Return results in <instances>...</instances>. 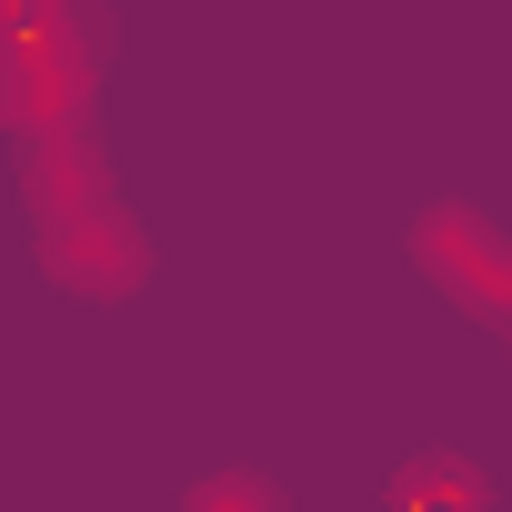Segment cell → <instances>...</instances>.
I'll return each mask as SVG.
<instances>
[{
	"label": "cell",
	"instance_id": "1",
	"mask_svg": "<svg viewBox=\"0 0 512 512\" xmlns=\"http://www.w3.org/2000/svg\"><path fill=\"white\" fill-rule=\"evenodd\" d=\"M412 251H422V272H432V282H452L462 312H482V322L512 332V241H502L482 211L432 201V211L412 221Z\"/></svg>",
	"mask_w": 512,
	"mask_h": 512
},
{
	"label": "cell",
	"instance_id": "2",
	"mask_svg": "<svg viewBox=\"0 0 512 512\" xmlns=\"http://www.w3.org/2000/svg\"><path fill=\"white\" fill-rule=\"evenodd\" d=\"M41 262L71 282V292H131L141 272H151V251H141V231H131V211H101V221H71V231H41Z\"/></svg>",
	"mask_w": 512,
	"mask_h": 512
},
{
	"label": "cell",
	"instance_id": "3",
	"mask_svg": "<svg viewBox=\"0 0 512 512\" xmlns=\"http://www.w3.org/2000/svg\"><path fill=\"white\" fill-rule=\"evenodd\" d=\"M392 512H492V502H482V482H472L452 452H422V462H402Z\"/></svg>",
	"mask_w": 512,
	"mask_h": 512
},
{
	"label": "cell",
	"instance_id": "4",
	"mask_svg": "<svg viewBox=\"0 0 512 512\" xmlns=\"http://www.w3.org/2000/svg\"><path fill=\"white\" fill-rule=\"evenodd\" d=\"M191 512H282V492H272V482H251V472H221V482L191 492Z\"/></svg>",
	"mask_w": 512,
	"mask_h": 512
},
{
	"label": "cell",
	"instance_id": "5",
	"mask_svg": "<svg viewBox=\"0 0 512 512\" xmlns=\"http://www.w3.org/2000/svg\"><path fill=\"white\" fill-rule=\"evenodd\" d=\"M0 41H11V0H0Z\"/></svg>",
	"mask_w": 512,
	"mask_h": 512
}]
</instances>
